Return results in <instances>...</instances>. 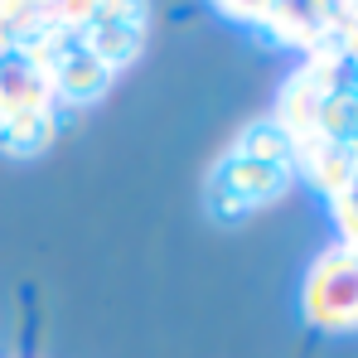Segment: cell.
Returning <instances> with one entry per match:
<instances>
[{"mask_svg": "<svg viewBox=\"0 0 358 358\" xmlns=\"http://www.w3.org/2000/svg\"><path fill=\"white\" fill-rule=\"evenodd\" d=\"M305 310L315 324L324 329H354L358 324V257L354 252H334L315 266Z\"/></svg>", "mask_w": 358, "mask_h": 358, "instance_id": "6da1fadb", "label": "cell"}, {"mask_svg": "<svg viewBox=\"0 0 358 358\" xmlns=\"http://www.w3.org/2000/svg\"><path fill=\"white\" fill-rule=\"evenodd\" d=\"M344 208H349V218H344V223H349V233L358 238V179L349 184V194H344Z\"/></svg>", "mask_w": 358, "mask_h": 358, "instance_id": "7a4b0ae2", "label": "cell"}, {"mask_svg": "<svg viewBox=\"0 0 358 358\" xmlns=\"http://www.w3.org/2000/svg\"><path fill=\"white\" fill-rule=\"evenodd\" d=\"M354 257H358V252H354Z\"/></svg>", "mask_w": 358, "mask_h": 358, "instance_id": "3957f363", "label": "cell"}]
</instances>
